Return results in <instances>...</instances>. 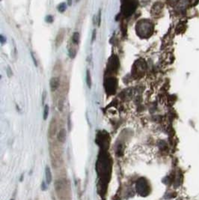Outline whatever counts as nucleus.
<instances>
[{
	"label": "nucleus",
	"instance_id": "1",
	"mask_svg": "<svg viewBox=\"0 0 199 200\" xmlns=\"http://www.w3.org/2000/svg\"><path fill=\"white\" fill-rule=\"evenodd\" d=\"M136 33L141 38H148L153 32V25L150 20H142L136 23Z\"/></svg>",
	"mask_w": 199,
	"mask_h": 200
},
{
	"label": "nucleus",
	"instance_id": "2",
	"mask_svg": "<svg viewBox=\"0 0 199 200\" xmlns=\"http://www.w3.org/2000/svg\"><path fill=\"white\" fill-rule=\"evenodd\" d=\"M121 9H122V12L125 15H131L136 9L135 1L134 0H123Z\"/></svg>",
	"mask_w": 199,
	"mask_h": 200
},
{
	"label": "nucleus",
	"instance_id": "3",
	"mask_svg": "<svg viewBox=\"0 0 199 200\" xmlns=\"http://www.w3.org/2000/svg\"><path fill=\"white\" fill-rule=\"evenodd\" d=\"M136 190L137 192L142 196L148 195L150 192V188L148 182L145 179L141 178L137 181L136 184Z\"/></svg>",
	"mask_w": 199,
	"mask_h": 200
},
{
	"label": "nucleus",
	"instance_id": "4",
	"mask_svg": "<svg viewBox=\"0 0 199 200\" xmlns=\"http://www.w3.org/2000/svg\"><path fill=\"white\" fill-rule=\"evenodd\" d=\"M118 82L115 77H109L106 80V83H105V87H106V90L109 94H113L115 92L116 88H117Z\"/></svg>",
	"mask_w": 199,
	"mask_h": 200
},
{
	"label": "nucleus",
	"instance_id": "5",
	"mask_svg": "<svg viewBox=\"0 0 199 200\" xmlns=\"http://www.w3.org/2000/svg\"><path fill=\"white\" fill-rule=\"evenodd\" d=\"M145 68H146V64H145V62L139 60L136 62L135 64H134L133 71L132 72L137 74H143L144 71H145Z\"/></svg>",
	"mask_w": 199,
	"mask_h": 200
},
{
	"label": "nucleus",
	"instance_id": "6",
	"mask_svg": "<svg viewBox=\"0 0 199 200\" xmlns=\"http://www.w3.org/2000/svg\"><path fill=\"white\" fill-rule=\"evenodd\" d=\"M119 66V62H118V59L117 57L115 56H113L112 59H110L109 65H108V68L109 70L112 71H115L118 69Z\"/></svg>",
	"mask_w": 199,
	"mask_h": 200
},
{
	"label": "nucleus",
	"instance_id": "7",
	"mask_svg": "<svg viewBox=\"0 0 199 200\" xmlns=\"http://www.w3.org/2000/svg\"><path fill=\"white\" fill-rule=\"evenodd\" d=\"M60 85V80L58 77H53L50 81V88H51L52 91H54L57 90V88L59 87Z\"/></svg>",
	"mask_w": 199,
	"mask_h": 200
},
{
	"label": "nucleus",
	"instance_id": "8",
	"mask_svg": "<svg viewBox=\"0 0 199 200\" xmlns=\"http://www.w3.org/2000/svg\"><path fill=\"white\" fill-rule=\"evenodd\" d=\"M64 30L61 29L59 32V33H58L57 37H56V45L57 47L61 44L63 40H64Z\"/></svg>",
	"mask_w": 199,
	"mask_h": 200
},
{
	"label": "nucleus",
	"instance_id": "9",
	"mask_svg": "<svg viewBox=\"0 0 199 200\" xmlns=\"http://www.w3.org/2000/svg\"><path fill=\"white\" fill-rule=\"evenodd\" d=\"M66 137H67V132H66V130L64 129H61L57 135V139L59 142L61 143H64L66 140Z\"/></svg>",
	"mask_w": 199,
	"mask_h": 200
},
{
	"label": "nucleus",
	"instance_id": "10",
	"mask_svg": "<svg viewBox=\"0 0 199 200\" xmlns=\"http://www.w3.org/2000/svg\"><path fill=\"white\" fill-rule=\"evenodd\" d=\"M45 174H46V183L50 184L52 181V179H53V176H52V172L50 170V167L48 166L46 167V169H45Z\"/></svg>",
	"mask_w": 199,
	"mask_h": 200
},
{
	"label": "nucleus",
	"instance_id": "11",
	"mask_svg": "<svg viewBox=\"0 0 199 200\" xmlns=\"http://www.w3.org/2000/svg\"><path fill=\"white\" fill-rule=\"evenodd\" d=\"M56 122H52V123L50 124V129H49V133L50 135H53L56 133Z\"/></svg>",
	"mask_w": 199,
	"mask_h": 200
},
{
	"label": "nucleus",
	"instance_id": "12",
	"mask_svg": "<svg viewBox=\"0 0 199 200\" xmlns=\"http://www.w3.org/2000/svg\"><path fill=\"white\" fill-rule=\"evenodd\" d=\"M80 33L79 32H74L72 36V41L74 44H78L80 42Z\"/></svg>",
	"mask_w": 199,
	"mask_h": 200
},
{
	"label": "nucleus",
	"instance_id": "13",
	"mask_svg": "<svg viewBox=\"0 0 199 200\" xmlns=\"http://www.w3.org/2000/svg\"><path fill=\"white\" fill-rule=\"evenodd\" d=\"M57 9H58V11H59V12L63 13V12H64V11H65L66 9H67V5H66L65 3L62 2V3H61V4H59V5H58Z\"/></svg>",
	"mask_w": 199,
	"mask_h": 200
},
{
	"label": "nucleus",
	"instance_id": "14",
	"mask_svg": "<svg viewBox=\"0 0 199 200\" xmlns=\"http://www.w3.org/2000/svg\"><path fill=\"white\" fill-rule=\"evenodd\" d=\"M86 83L88 86L91 88V74L88 70H87L86 71Z\"/></svg>",
	"mask_w": 199,
	"mask_h": 200
},
{
	"label": "nucleus",
	"instance_id": "15",
	"mask_svg": "<svg viewBox=\"0 0 199 200\" xmlns=\"http://www.w3.org/2000/svg\"><path fill=\"white\" fill-rule=\"evenodd\" d=\"M48 115H49V106L46 105L44 106V111H43V119L46 120L47 119Z\"/></svg>",
	"mask_w": 199,
	"mask_h": 200
},
{
	"label": "nucleus",
	"instance_id": "16",
	"mask_svg": "<svg viewBox=\"0 0 199 200\" xmlns=\"http://www.w3.org/2000/svg\"><path fill=\"white\" fill-rule=\"evenodd\" d=\"M76 54H77V51H76V50L73 49V48L72 49L69 50V56H70V58H72V59L75 58Z\"/></svg>",
	"mask_w": 199,
	"mask_h": 200
},
{
	"label": "nucleus",
	"instance_id": "17",
	"mask_svg": "<svg viewBox=\"0 0 199 200\" xmlns=\"http://www.w3.org/2000/svg\"><path fill=\"white\" fill-rule=\"evenodd\" d=\"M98 26H100V22H101V10L99 11V12H98Z\"/></svg>",
	"mask_w": 199,
	"mask_h": 200
},
{
	"label": "nucleus",
	"instance_id": "18",
	"mask_svg": "<svg viewBox=\"0 0 199 200\" xmlns=\"http://www.w3.org/2000/svg\"><path fill=\"white\" fill-rule=\"evenodd\" d=\"M45 20H46V22H53V17H52L51 15L46 16V19H45Z\"/></svg>",
	"mask_w": 199,
	"mask_h": 200
},
{
	"label": "nucleus",
	"instance_id": "19",
	"mask_svg": "<svg viewBox=\"0 0 199 200\" xmlns=\"http://www.w3.org/2000/svg\"><path fill=\"white\" fill-rule=\"evenodd\" d=\"M96 34H97L96 29H94L93 31V33H92V38H91V41H92V42H93V41L95 40V38H96Z\"/></svg>",
	"mask_w": 199,
	"mask_h": 200
},
{
	"label": "nucleus",
	"instance_id": "20",
	"mask_svg": "<svg viewBox=\"0 0 199 200\" xmlns=\"http://www.w3.org/2000/svg\"><path fill=\"white\" fill-rule=\"evenodd\" d=\"M0 41H1L2 44H3V43H5L6 42V38H5V37L2 35H0Z\"/></svg>",
	"mask_w": 199,
	"mask_h": 200
},
{
	"label": "nucleus",
	"instance_id": "21",
	"mask_svg": "<svg viewBox=\"0 0 199 200\" xmlns=\"http://www.w3.org/2000/svg\"><path fill=\"white\" fill-rule=\"evenodd\" d=\"M31 55H32V59H33V62H34V64H35V65L38 66V63H37V61H36V59L35 58V56H34V53H31Z\"/></svg>",
	"mask_w": 199,
	"mask_h": 200
},
{
	"label": "nucleus",
	"instance_id": "22",
	"mask_svg": "<svg viewBox=\"0 0 199 200\" xmlns=\"http://www.w3.org/2000/svg\"><path fill=\"white\" fill-rule=\"evenodd\" d=\"M8 74H9V77H11V74H12V72H11V68L10 67H8Z\"/></svg>",
	"mask_w": 199,
	"mask_h": 200
},
{
	"label": "nucleus",
	"instance_id": "23",
	"mask_svg": "<svg viewBox=\"0 0 199 200\" xmlns=\"http://www.w3.org/2000/svg\"><path fill=\"white\" fill-rule=\"evenodd\" d=\"M67 5H68L69 6L72 5V3H73V0H67Z\"/></svg>",
	"mask_w": 199,
	"mask_h": 200
},
{
	"label": "nucleus",
	"instance_id": "24",
	"mask_svg": "<svg viewBox=\"0 0 199 200\" xmlns=\"http://www.w3.org/2000/svg\"><path fill=\"white\" fill-rule=\"evenodd\" d=\"M41 188H42V189H43V190H45V189H46V186H45L44 182H43V183H42V184H41Z\"/></svg>",
	"mask_w": 199,
	"mask_h": 200
},
{
	"label": "nucleus",
	"instance_id": "25",
	"mask_svg": "<svg viewBox=\"0 0 199 200\" xmlns=\"http://www.w3.org/2000/svg\"><path fill=\"white\" fill-rule=\"evenodd\" d=\"M168 1L170 2H176L177 1H178V0H168Z\"/></svg>",
	"mask_w": 199,
	"mask_h": 200
},
{
	"label": "nucleus",
	"instance_id": "26",
	"mask_svg": "<svg viewBox=\"0 0 199 200\" xmlns=\"http://www.w3.org/2000/svg\"><path fill=\"white\" fill-rule=\"evenodd\" d=\"M77 1H79V0H77Z\"/></svg>",
	"mask_w": 199,
	"mask_h": 200
},
{
	"label": "nucleus",
	"instance_id": "27",
	"mask_svg": "<svg viewBox=\"0 0 199 200\" xmlns=\"http://www.w3.org/2000/svg\"><path fill=\"white\" fill-rule=\"evenodd\" d=\"M11 200H14V199H11Z\"/></svg>",
	"mask_w": 199,
	"mask_h": 200
}]
</instances>
